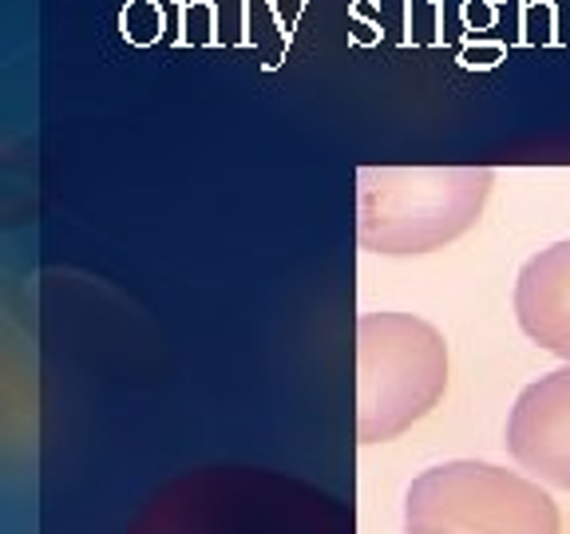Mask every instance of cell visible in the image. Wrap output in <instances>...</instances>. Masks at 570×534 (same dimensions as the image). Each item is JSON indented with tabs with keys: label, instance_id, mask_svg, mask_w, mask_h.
I'll return each mask as SVG.
<instances>
[{
	"label": "cell",
	"instance_id": "cell-2",
	"mask_svg": "<svg viewBox=\"0 0 570 534\" xmlns=\"http://www.w3.org/2000/svg\"><path fill=\"white\" fill-rule=\"evenodd\" d=\"M488 167H365L356 175V238L368 254H432L480 222Z\"/></svg>",
	"mask_w": 570,
	"mask_h": 534
},
{
	"label": "cell",
	"instance_id": "cell-4",
	"mask_svg": "<svg viewBox=\"0 0 570 534\" xmlns=\"http://www.w3.org/2000/svg\"><path fill=\"white\" fill-rule=\"evenodd\" d=\"M404 526L448 534H559V507L539 483L508 467L452 459L412 479Z\"/></svg>",
	"mask_w": 570,
	"mask_h": 534
},
{
	"label": "cell",
	"instance_id": "cell-6",
	"mask_svg": "<svg viewBox=\"0 0 570 534\" xmlns=\"http://www.w3.org/2000/svg\"><path fill=\"white\" fill-rule=\"evenodd\" d=\"M515 317L534 345L570 360V238L523 261L515 277Z\"/></svg>",
	"mask_w": 570,
	"mask_h": 534
},
{
	"label": "cell",
	"instance_id": "cell-3",
	"mask_svg": "<svg viewBox=\"0 0 570 534\" xmlns=\"http://www.w3.org/2000/svg\"><path fill=\"white\" fill-rule=\"evenodd\" d=\"M448 388V340L412 313L356 320V436L384 444L436 408Z\"/></svg>",
	"mask_w": 570,
	"mask_h": 534
},
{
	"label": "cell",
	"instance_id": "cell-1",
	"mask_svg": "<svg viewBox=\"0 0 570 534\" xmlns=\"http://www.w3.org/2000/svg\"><path fill=\"white\" fill-rule=\"evenodd\" d=\"M124 534H356L333 491L274 467H195L142 498Z\"/></svg>",
	"mask_w": 570,
	"mask_h": 534
},
{
	"label": "cell",
	"instance_id": "cell-5",
	"mask_svg": "<svg viewBox=\"0 0 570 534\" xmlns=\"http://www.w3.org/2000/svg\"><path fill=\"white\" fill-rule=\"evenodd\" d=\"M508 452L534 479L570 491V368L539 376L508 416Z\"/></svg>",
	"mask_w": 570,
	"mask_h": 534
},
{
	"label": "cell",
	"instance_id": "cell-7",
	"mask_svg": "<svg viewBox=\"0 0 570 534\" xmlns=\"http://www.w3.org/2000/svg\"><path fill=\"white\" fill-rule=\"evenodd\" d=\"M409 534H448V531H409Z\"/></svg>",
	"mask_w": 570,
	"mask_h": 534
}]
</instances>
